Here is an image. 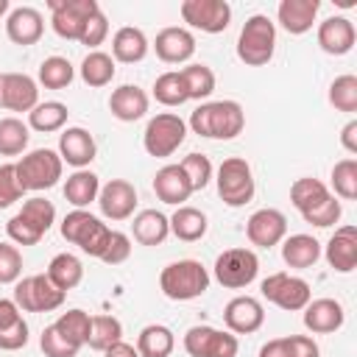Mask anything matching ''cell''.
I'll list each match as a JSON object with an SVG mask.
<instances>
[{
  "label": "cell",
  "mask_w": 357,
  "mask_h": 357,
  "mask_svg": "<svg viewBox=\"0 0 357 357\" xmlns=\"http://www.w3.org/2000/svg\"><path fill=\"white\" fill-rule=\"evenodd\" d=\"M190 128L206 139H234L245 128V112L237 100H209L190 114Z\"/></svg>",
  "instance_id": "1"
},
{
  "label": "cell",
  "mask_w": 357,
  "mask_h": 357,
  "mask_svg": "<svg viewBox=\"0 0 357 357\" xmlns=\"http://www.w3.org/2000/svg\"><path fill=\"white\" fill-rule=\"evenodd\" d=\"M53 223H56V206H53V201L42 198V195H33V198H28L22 204V209L17 215L8 218L6 234L17 245H36L50 231Z\"/></svg>",
  "instance_id": "2"
},
{
  "label": "cell",
  "mask_w": 357,
  "mask_h": 357,
  "mask_svg": "<svg viewBox=\"0 0 357 357\" xmlns=\"http://www.w3.org/2000/svg\"><path fill=\"white\" fill-rule=\"evenodd\" d=\"M159 290L170 301H192L209 290V271L198 259H176L162 268Z\"/></svg>",
  "instance_id": "3"
},
{
  "label": "cell",
  "mask_w": 357,
  "mask_h": 357,
  "mask_svg": "<svg viewBox=\"0 0 357 357\" xmlns=\"http://www.w3.org/2000/svg\"><path fill=\"white\" fill-rule=\"evenodd\" d=\"M273 50H276V25L265 14L248 17L237 36V59L248 67H262L273 59Z\"/></svg>",
  "instance_id": "4"
},
{
  "label": "cell",
  "mask_w": 357,
  "mask_h": 357,
  "mask_svg": "<svg viewBox=\"0 0 357 357\" xmlns=\"http://www.w3.org/2000/svg\"><path fill=\"white\" fill-rule=\"evenodd\" d=\"M109 234H112V229L86 209H73L61 220V237L95 259H100V254L109 243Z\"/></svg>",
  "instance_id": "5"
},
{
  "label": "cell",
  "mask_w": 357,
  "mask_h": 357,
  "mask_svg": "<svg viewBox=\"0 0 357 357\" xmlns=\"http://www.w3.org/2000/svg\"><path fill=\"white\" fill-rule=\"evenodd\" d=\"M17 178L22 184V190L28 192H42V190H50L59 184L61 178V170H64V162L59 156V151H50V148H36L31 153H25L17 165Z\"/></svg>",
  "instance_id": "6"
},
{
  "label": "cell",
  "mask_w": 357,
  "mask_h": 357,
  "mask_svg": "<svg viewBox=\"0 0 357 357\" xmlns=\"http://www.w3.org/2000/svg\"><path fill=\"white\" fill-rule=\"evenodd\" d=\"M215 184H218L220 201L226 206H231V209L245 206L257 192L251 165L245 159H240V156H229V159L220 162V167L215 173Z\"/></svg>",
  "instance_id": "7"
},
{
  "label": "cell",
  "mask_w": 357,
  "mask_h": 357,
  "mask_svg": "<svg viewBox=\"0 0 357 357\" xmlns=\"http://www.w3.org/2000/svg\"><path fill=\"white\" fill-rule=\"evenodd\" d=\"M184 139H187V123L173 112H162V114L151 117L142 131V145L156 159L173 156Z\"/></svg>",
  "instance_id": "8"
},
{
  "label": "cell",
  "mask_w": 357,
  "mask_h": 357,
  "mask_svg": "<svg viewBox=\"0 0 357 357\" xmlns=\"http://www.w3.org/2000/svg\"><path fill=\"white\" fill-rule=\"evenodd\" d=\"M64 290H59L45 273L22 276L14 284V304L22 312H53L64 304Z\"/></svg>",
  "instance_id": "9"
},
{
  "label": "cell",
  "mask_w": 357,
  "mask_h": 357,
  "mask_svg": "<svg viewBox=\"0 0 357 357\" xmlns=\"http://www.w3.org/2000/svg\"><path fill=\"white\" fill-rule=\"evenodd\" d=\"M259 290H262V298H268L271 304H276L279 310H287V312H298L312 301L310 284L301 276H293L284 271L265 276Z\"/></svg>",
  "instance_id": "10"
},
{
  "label": "cell",
  "mask_w": 357,
  "mask_h": 357,
  "mask_svg": "<svg viewBox=\"0 0 357 357\" xmlns=\"http://www.w3.org/2000/svg\"><path fill=\"white\" fill-rule=\"evenodd\" d=\"M215 279L229 290L248 287L259 273V259L251 248H226L215 259Z\"/></svg>",
  "instance_id": "11"
},
{
  "label": "cell",
  "mask_w": 357,
  "mask_h": 357,
  "mask_svg": "<svg viewBox=\"0 0 357 357\" xmlns=\"http://www.w3.org/2000/svg\"><path fill=\"white\" fill-rule=\"evenodd\" d=\"M237 335L215 326H190L184 332V351L190 357H237Z\"/></svg>",
  "instance_id": "12"
},
{
  "label": "cell",
  "mask_w": 357,
  "mask_h": 357,
  "mask_svg": "<svg viewBox=\"0 0 357 357\" xmlns=\"http://www.w3.org/2000/svg\"><path fill=\"white\" fill-rule=\"evenodd\" d=\"M50 8V25L61 39L78 42L84 33L86 20L100 8L95 0H47Z\"/></svg>",
  "instance_id": "13"
},
{
  "label": "cell",
  "mask_w": 357,
  "mask_h": 357,
  "mask_svg": "<svg viewBox=\"0 0 357 357\" xmlns=\"http://www.w3.org/2000/svg\"><path fill=\"white\" fill-rule=\"evenodd\" d=\"M181 20L204 33H220L231 22V6L226 0H184Z\"/></svg>",
  "instance_id": "14"
},
{
  "label": "cell",
  "mask_w": 357,
  "mask_h": 357,
  "mask_svg": "<svg viewBox=\"0 0 357 357\" xmlns=\"http://www.w3.org/2000/svg\"><path fill=\"white\" fill-rule=\"evenodd\" d=\"M245 237H248L251 245H259V248L279 245L287 237V218H284V212H279L273 206L257 209L245 220Z\"/></svg>",
  "instance_id": "15"
},
{
  "label": "cell",
  "mask_w": 357,
  "mask_h": 357,
  "mask_svg": "<svg viewBox=\"0 0 357 357\" xmlns=\"http://www.w3.org/2000/svg\"><path fill=\"white\" fill-rule=\"evenodd\" d=\"M39 103V86L25 73H0V109L31 112Z\"/></svg>",
  "instance_id": "16"
},
{
  "label": "cell",
  "mask_w": 357,
  "mask_h": 357,
  "mask_svg": "<svg viewBox=\"0 0 357 357\" xmlns=\"http://www.w3.org/2000/svg\"><path fill=\"white\" fill-rule=\"evenodd\" d=\"M98 206L109 220H128L137 209V190L126 178H112L98 192Z\"/></svg>",
  "instance_id": "17"
},
{
  "label": "cell",
  "mask_w": 357,
  "mask_h": 357,
  "mask_svg": "<svg viewBox=\"0 0 357 357\" xmlns=\"http://www.w3.org/2000/svg\"><path fill=\"white\" fill-rule=\"evenodd\" d=\"M223 321L231 335H251L265 324V310L254 296H234L223 307Z\"/></svg>",
  "instance_id": "18"
},
{
  "label": "cell",
  "mask_w": 357,
  "mask_h": 357,
  "mask_svg": "<svg viewBox=\"0 0 357 357\" xmlns=\"http://www.w3.org/2000/svg\"><path fill=\"white\" fill-rule=\"evenodd\" d=\"M45 33V20L42 14L33 8V6H17L8 11L6 17V36L14 42V45H36Z\"/></svg>",
  "instance_id": "19"
},
{
  "label": "cell",
  "mask_w": 357,
  "mask_h": 357,
  "mask_svg": "<svg viewBox=\"0 0 357 357\" xmlns=\"http://www.w3.org/2000/svg\"><path fill=\"white\" fill-rule=\"evenodd\" d=\"M153 50L156 56L165 61V64H184L192 59L195 53V36L187 31V28H178V25H170V28H162L153 39Z\"/></svg>",
  "instance_id": "20"
},
{
  "label": "cell",
  "mask_w": 357,
  "mask_h": 357,
  "mask_svg": "<svg viewBox=\"0 0 357 357\" xmlns=\"http://www.w3.org/2000/svg\"><path fill=\"white\" fill-rule=\"evenodd\" d=\"M95 151H98L95 137L81 126L64 128L59 134V156H61V162L73 165L75 170H84L95 159Z\"/></svg>",
  "instance_id": "21"
},
{
  "label": "cell",
  "mask_w": 357,
  "mask_h": 357,
  "mask_svg": "<svg viewBox=\"0 0 357 357\" xmlns=\"http://www.w3.org/2000/svg\"><path fill=\"white\" fill-rule=\"evenodd\" d=\"M357 42L354 22L349 17H326L318 25V47L329 56H346Z\"/></svg>",
  "instance_id": "22"
},
{
  "label": "cell",
  "mask_w": 357,
  "mask_h": 357,
  "mask_svg": "<svg viewBox=\"0 0 357 357\" xmlns=\"http://www.w3.org/2000/svg\"><path fill=\"white\" fill-rule=\"evenodd\" d=\"M324 257L332 271L337 273H351L357 268V229L354 226H340L329 237Z\"/></svg>",
  "instance_id": "23"
},
{
  "label": "cell",
  "mask_w": 357,
  "mask_h": 357,
  "mask_svg": "<svg viewBox=\"0 0 357 357\" xmlns=\"http://www.w3.org/2000/svg\"><path fill=\"white\" fill-rule=\"evenodd\" d=\"M343 321H346V310L335 298H315L304 307V326L312 335H332L343 326Z\"/></svg>",
  "instance_id": "24"
},
{
  "label": "cell",
  "mask_w": 357,
  "mask_h": 357,
  "mask_svg": "<svg viewBox=\"0 0 357 357\" xmlns=\"http://www.w3.org/2000/svg\"><path fill=\"white\" fill-rule=\"evenodd\" d=\"M153 192L162 204L170 206H184V201L192 195V187L181 170V165H165L153 176Z\"/></svg>",
  "instance_id": "25"
},
{
  "label": "cell",
  "mask_w": 357,
  "mask_h": 357,
  "mask_svg": "<svg viewBox=\"0 0 357 357\" xmlns=\"http://www.w3.org/2000/svg\"><path fill=\"white\" fill-rule=\"evenodd\" d=\"M318 8H321V0H282L276 8V20L290 36H301L312 28Z\"/></svg>",
  "instance_id": "26"
},
{
  "label": "cell",
  "mask_w": 357,
  "mask_h": 357,
  "mask_svg": "<svg viewBox=\"0 0 357 357\" xmlns=\"http://www.w3.org/2000/svg\"><path fill=\"white\" fill-rule=\"evenodd\" d=\"M109 112L120 123H134V120L145 117V112H148V92L139 89L137 84H123V86H117L112 92Z\"/></svg>",
  "instance_id": "27"
},
{
  "label": "cell",
  "mask_w": 357,
  "mask_h": 357,
  "mask_svg": "<svg viewBox=\"0 0 357 357\" xmlns=\"http://www.w3.org/2000/svg\"><path fill=\"white\" fill-rule=\"evenodd\" d=\"M148 36L134 28V25H123L114 31L112 36V59L120 64H137L148 56Z\"/></svg>",
  "instance_id": "28"
},
{
  "label": "cell",
  "mask_w": 357,
  "mask_h": 357,
  "mask_svg": "<svg viewBox=\"0 0 357 357\" xmlns=\"http://www.w3.org/2000/svg\"><path fill=\"white\" fill-rule=\"evenodd\" d=\"M282 259L287 268L307 271L321 259V243L312 234H290L282 240Z\"/></svg>",
  "instance_id": "29"
},
{
  "label": "cell",
  "mask_w": 357,
  "mask_h": 357,
  "mask_svg": "<svg viewBox=\"0 0 357 357\" xmlns=\"http://www.w3.org/2000/svg\"><path fill=\"white\" fill-rule=\"evenodd\" d=\"M131 231L139 245H162L170 234V220L159 209H142L139 215H134Z\"/></svg>",
  "instance_id": "30"
},
{
  "label": "cell",
  "mask_w": 357,
  "mask_h": 357,
  "mask_svg": "<svg viewBox=\"0 0 357 357\" xmlns=\"http://www.w3.org/2000/svg\"><path fill=\"white\" fill-rule=\"evenodd\" d=\"M98 192H100V178L92 173V170H75L73 176H67L64 181V198L67 204H73L75 209H84L89 206L92 201H98Z\"/></svg>",
  "instance_id": "31"
},
{
  "label": "cell",
  "mask_w": 357,
  "mask_h": 357,
  "mask_svg": "<svg viewBox=\"0 0 357 357\" xmlns=\"http://www.w3.org/2000/svg\"><path fill=\"white\" fill-rule=\"evenodd\" d=\"M167 220H170V234H176L184 243L201 240L206 234V229H209L206 215L201 209H195V206H176V212Z\"/></svg>",
  "instance_id": "32"
},
{
  "label": "cell",
  "mask_w": 357,
  "mask_h": 357,
  "mask_svg": "<svg viewBox=\"0 0 357 357\" xmlns=\"http://www.w3.org/2000/svg\"><path fill=\"white\" fill-rule=\"evenodd\" d=\"M176 349V337L165 324H148L137 335L139 357H170Z\"/></svg>",
  "instance_id": "33"
},
{
  "label": "cell",
  "mask_w": 357,
  "mask_h": 357,
  "mask_svg": "<svg viewBox=\"0 0 357 357\" xmlns=\"http://www.w3.org/2000/svg\"><path fill=\"white\" fill-rule=\"evenodd\" d=\"M45 276H47L59 290L67 293V290H73V287L81 284V279H84V265H81V259H78L75 254L64 251V254H56V257L50 259Z\"/></svg>",
  "instance_id": "34"
},
{
  "label": "cell",
  "mask_w": 357,
  "mask_h": 357,
  "mask_svg": "<svg viewBox=\"0 0 357 357\" xmlns=\"http://www.w3.org/2000/svg\"><path fill=\"white\" fill-rule=\"evenodd\" d=\"M67 114H70V109H67L61 100L36 103V106L28 112V128H33V131H39V134L61 131L64 123H67Z\"/></svg>",
  "instance_id": "35"
},
{
  "label": "cell",
  "mask_w": 357,
  "mask_h": 357,
  "mask_svg": "<svg viewBox=\"0 0 357 357\" xmlns=\"http://www.w3.org/2000/svg\"><path fill=\"white\" fill-rule=\"evenodd\" d=\"M78 70H81V81L86 86L98 89V86H106L114 78V59L103 50H89Z\"/></svg>",
  "instance_id": "36"
},
{
  "label": "cell",
  "mask_w": 357,
  "mask_h": 357,
  "mask_svg": "<svg viewBox=\"0 0 357 357\" xmlns=\"http://www.w3.org/2000/svg\"><path fill=\"white\" fill-rule=\"evenodd\" d=\"M332 192H329V187L324 184V181H318V178H310V176H304V178H296L293 184H290V204L304 215V212H310L312 206H318L321 201H326Z\"/></svg>",
  "instance_id": "37"
},
{
  "label": "cell",
  "mask_w": 357,
  "mask_h": 357,
  "mask_svg": "<svg viewBox=\"0 0 357 357\" xmlns=\"http://www.w3.org/2000/svg\"><path fill=\"white\" fill-rule=\"evenodd\" d=\"M178 75H181V81L187 86V98L190 100H204V98H209L215 92V73L206 64H187V67L178 70Z\"/></svg>",
  "instance_id": "38"
},
{
  "label": "cell",
  "mask_w": 357,
  "mask_h": 357,
  "mask_svg": "<svg viewBox=\"0 0 357 357\" xmlns=\"http://www.w3.org/2000/svg\"><path fill=\"white\" fill-rule=\"evenodd\" d=\"M117 340H123V324L114 315H92V326H89V337L86 346L95 351H106L109 346H114Z\"/></svg>",
  "instance_id": "39"
},
{
  "label": "cell",
  "mask_w": 357,
  "mask_h": 357,
  "mask_svg": "<svg viewBox=\"0 0 357 357\" xmlns=\"http://www.w3.org/2000/svg\"><path fill=\"white\" fill-rule=\"evenodd\" d=\"M75 78V67L64 56H50L39 64V84L45 89H67Z\"/></svg>",
  "instance_id": "40"
},
{
  "label": "cell",
  "mask_w": 357,
  "mask_h": 357,
  "mask_svg": "<svg viewBox=\"0 0 357 357\" xmlns=\"http://www.w3.org/2000/svg\"><path fill=\"white\" fill-rule=\"evenodd\" d=\"M28 126L20 117H3L0 120V156H20L28 148Z\"/></svg>",
  "instance_id": "41"
},
{
  "label": "cell",
  "mask_w": 357,
  "mask_h": 357,
  "mask_svg": "<svg viewBox=\"0 0 357 357\" xmlns=\"http://www.w3.org/2000/svg\"><path fill=\"white\" fill-rule=\"evenodd\" d=\"M89 326H92V315L84 312V310H67L56 318V329L70 340L75 343L78 349L86 346V337H89Z\"/></svg>",
  "instance_id": "42"
},
{
  "label": "cell",
  "mask_w": 357,
  "mask_h": 357,
  "mask_svg": "<svg viewBox=\"0 0 357 357\" xmlns=\"http://www.w3.org/2000/svg\"><path fill=\"white\" fill-rule=\"evenodd\" d=\"M153 98L162 103V106H181L187 103V86L178 75V70H167L162 73L156 81H153Z\"/></svg>",
  "instance_id": "43"
},
{
  "label": "cell",
  "mask_w": 357,
  "mask_h": 357,
  "mask_svg": "<svg viewBox=\"0 0 357 357\" xmlns=\"http://www.w3.org/2000/svg\"><path fill=\"white\" fill-rule=\"evenodd\" d=\"M332 190L337 198L343 201H354L357 198V159H340L332 167Z\"/></svg>",
  "instance_id": "44"
},
{
  "label": "cell",
  "mask_w": 357,
  "mask_h": 357,
  "mask_svg": "<svg viewBox=\"0 0 357 357\" xmlns=\"http://www.w3.org/2000/svg\"><path fill=\"white\" fill-rule=\"evenodd\" d=\"M329 103L337 112H357V78L354 75H337L329 84Z\"/></svg>",
  "instance_id": "45"
},
{
  "label": "cell",
  "mask_w": 357,
  "mask_h": 357,
  "mask_svg": "<svg viewBox=\"0 0 357 357\" xmlns=\"http://www.w3.org/2000/svg\"><path fill=\"white\" fill-rule=\"evenodd\" d=\"M181 170H184V176H187V181H190V187H192V192H198V190H204L209 181H212V162H209V156H204V153H187L181 162Z\"/></svg>",
  "instance_id": "46"
},
{
  "label": "cell",
  "mask_w": 357,
  "mask_h": 357,
  "mask_svg": "<svg viewBox=\"0 0 357 357\" xmlns=\"http://www.w3.org/2000/svg\"><path fill=\"white\" fill-rule=\"evenodd\" d=\"M39 349H42L45 357H75V354L81 351L75 343H70V340L56 329V324H50V326L42 329Z\"/></svg>",
  "instance_id": "47"
},
{
  "label": "cell",
  "mask_w": 357,
  "mask_h": 357,
  "mask_svg": "<svg viewBox=\"0 0 357 357\" xmlns=\"http://www.w3.org/2000/svg\"><path fill=\"white\" fill-rule=\"evenodd\" d=\"M22 276V254L11 243H0V284H17Z\"/></svg>",
  "instance_id": "48"
},
{
  "label": "cell",
  "mask_w": 357,
  "mask_h": 357,
  "mask_svg": "<svg viewBox=\"0 0 357 357\" xmlns=\"http://www.w3.org/2000/svg\"><path fill=\"white\" fill-rule=\"evenodd\" d=\"M340 212H343V206H340V201H337L335 195H329L326 201H321L318 206H312L310 212H304L301 218H304L307 223H312V226H318V229H326V226H335V223L340 220Z\"/></svg>",
  "instance_id": "49"
},
{
  "label": "cell",
  "mask_w": 357,
  "mask_h": 357,
  "mask_svg": "<svg viewBox=\"0 0 357 357\" xmlns=\"http://www.w3.org/2000/svg\"><path fill=\"white\" fill-rule=\"evenodd\" d=\"M22 184L17 178V167L8 162V165H0V209H8L11 204H17L22 198Z\"/></svg>",
  "instance_id": "50"
},
{
  "label": "cell",
  "mask_w": 357,
  "mask_h": 357,
  "mask_svg": "<svg viewBox=\"0 0 357 357\" xmlns=\"http://www.w3.org/2000/svg\"><path fill=\"white\" fill-rule=\"evenodd\" d=\"M128 257H131V237L123 234V231H117V229H112L109 243H106V248H103V254H100V262H106V265H120V262H126Z\"/></svg>",
  "instance_id": "51"
},
{
  "label": "cell",
  "mask_w": 357,
  "mask_h": 357,
  "mask_svg": "<svg viewBox=\"0 0 357 357\" xmlns=\"http://www.w3.org/2000/svg\"><path fill=\"white\" fill-rule=\"evenodd\" d=\"M109 36V20H106V14L98 8L89 20H86V25H84V33H81V45H86V47H98V45H103V39Z\"/></svg>",
  "instance_id": "52"
},
{
  "label": "cell",
  "mask_w": 357,
  "mask_h": 357,
  "mask_svg": "<svg viewBox=\"0 0 357 357\" xmlns=\"http://www.w3.org/2000/svg\"><path fill=\"white\" fill-rule=\"evenodd\" d=\"M28 324H25V318L22 321H17L14 326H8V329H0V351H17V349H22L25 343H28Z\"/></svg>",
  "instance_id": "53"
},
{
  "label": "cell",
  "mask_w": 357,
  "mask_h": 357,
  "mask_svg": "<svg viewBox=\"0 0 357 357\" xmlns=\"http://www.w3.org/2000/svg\"><path fill=\"white\" fill-rule=\"evenodd\" d=\"M287 357H321L318 343L310 335H287Z\"/></svg>",
  "instance_id": "54"
},
{
  "label": "cell",
  "mask_w": 357,
  "mask_h": 357,
  "mask_svg": "<svg viewBox=\"0 0 357 357\" xmlns=\"http://www.w3.org/2000/svg\"><path fill=\"white\" fill-rule=\"evenodd\" d=\"M17 321H22V310L14 304V298H0V329L14 326Z\"/></svg>",
  "instance_id": "55"
},
{
  "label": "cell",
  "mask_w": 357,
  "mask_h": 357,
  "mask_svg": "<svg viewBox=\"0 0 357 357\" xmlns=\"http://www.w3.org/2000/svg\"><path fill=\"white\" fill-rule=\"evenodd\" d=\"M340 145H343L349 153H357V120H349V123L340 128Z\"/></svg>",
  "instance_id": "56"
},
{
  "label": "cell",
  "mask_w": 357,
  "mask_h": 357,
  "mask_svg": "<svg viewBox=\"0 0 357 357\" xmlns=\"http://www.w3.org/2000/svg\"><path fill=\"white\" fill-rule=\"evenodd\" d=\"M259 357H287V340L284 337H273V340L262 343Z\"/></svg>",
  "instance_id": "57"
},
{
  "label": "cell",
  "mask_w": 357,
  "mask_h": 357,
  "mask_svg": "<svg viewBox=\"0 0 357 357\" xmlns=\"http://www.w3.org/2000/svg\"><path fill=\"white\" fill-rule=\"evenodd\" d=\"M103 357H139V351H137V346H131L126 340H117L114 346H109L103 351Z\"/></svg>",
  "instance_id": "58"
},
{
  "label": "cell",
  "mask_w": 357,
  "mask_h": 357,
  "mask_svg": "<svg viewBox=\"0 0 357 357\" xmlns=\"http://www.w3.org/2000/svg\"><path fill=\"white\" fill-rule=\"evenodd\" d=\"M8 11H11V3H8V0H0V17L8 14Z\"/></svg>",
  "instance_id": "59"
}]
</instances>
